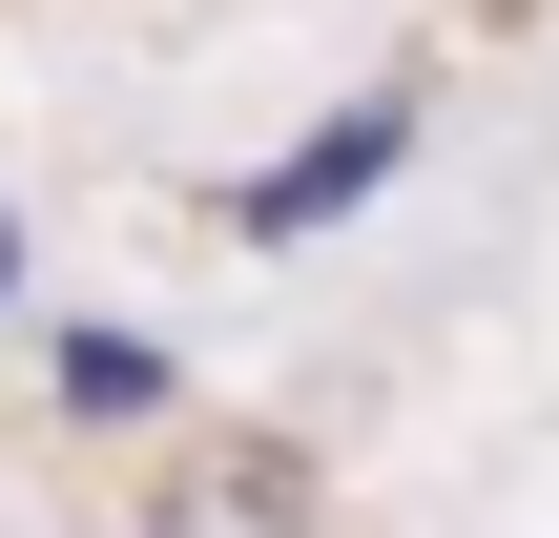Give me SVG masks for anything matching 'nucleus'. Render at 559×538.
<instances>
[{
    "label": "nucleus",
    "mask_w": 559,
    "mask_h": 538,
    "mask_svg": "<svg viewBox=\"0 0 559 538\" xmlns=\"http://www.w3.org/2000/svg\"><path fill=\"white\" fill-rule=\"evenodd\" d=\"M394 166H415V83H353L332 124H290V145L249 166V249H311V228H353Z\"/></svg>",
    "instance_id": "nucleus-1"
},
{
    "label": "nucleus",
    "mask_w": 559,
    "mask_h": 538,
    "mask_svg": "<svg viewBox=\"0 0 559 538\" xmlns=\"http://www.w3.org/2000/svg\"><path fill=\"white\" fill-rule=\"evenodd\" d=\"M41 373H62V415H104V435H145V415H166V332H124V311H83Z\"/></svg>",
    "instance_id": "nucleus-2"
},
{
    "label": "nucleus",
    "mask_w": 559,
    "mask_h": 538,
    "mask_svg": "<svg viewBox=\"0 0 559 538\" xmlns=\"http://www.w3.org/2000/svg\"><path fill=\"white\" fill-rule=\"evenodd\" d=\"M0 311H21V207H0Z\"/></svg>",
    "instance_id": "nucleus-3"
}]
</instances>
